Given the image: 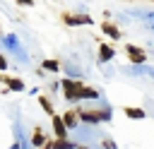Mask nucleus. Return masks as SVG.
<instances>
[{"label": "nucleus", "mask_w": 154, "mask_h": 149, "mask_svg": "<svg viewBox=\"0 0 154 149\" xmlns=\"http://www.w3.org/2000/svg\"><path fill=\"white\" fill-rule=\"evenodd\" d=\"M60 89H63L65 99L67 101H75V103L77 101H84V99H99V91L94 87H87L79 79H63L60 82Z\"/></svg>", "instance_id": "f257e3e1"}, {"label": "nucleus", "mask_w": 154, "mask_h": 149, "mask_svg": "<svg viewBox=\"0 0 154 149\" xmlns=\"http://www.w3.org/2000/svg\"><path fill=\"white\" fill-rule=\"evenodd\" d=\"M77 118H79V123L99 125V123L111 120V111L106 106H99V108H77Z\"/></svg>", "instance_id": "f03ea898"}, {"label": "nucleus", "mask_w": 154, "mask_h": 149, "mask_svg": "<svg viewBox=\"0 0 154 149\" xmlns=\"http://www.w3.org/2000/svg\"><path fill=\"white\" fill-rule=\"evenodd\" d=\"M60 19H63V24H67V26H91V24H94V19H91L89 14H84V12H63Z\"/></svg>", "instance_id": "7ed1b4c3"}, {"label": "nucleus", "mask_w": 154, "mask_h": 149, "mask_svg": "<svg viewBox=\"0 0 154 149\" xmlns=\"http://www.w3.org/2000/svg\"><path fill=\"white\" fill-rule=\"evenodd\" d=\"M125 55H128V60H130L132 65H142V62L147 60L144 48H140V46H135V43H125Z\"/></svg>", "instance_id": "20e7f679"}, {"label": "nucleus", "mask_w": 154, "mask_h": 149, "mask_svg": "<svg viewBox=\"0 0 154 149\" xmlns=\"http://www.w3.org/2000/svg\"><path fill=\"white\" fill-rule=\"evenodd\" d=\"M0 82H2L10 91H24V89H26L19 77H10V74H5V72H0Z\"/></svg>", "instance_id": "39448f33"}, {"label": "nucleus", "mask_w": 154, "mask_h": 149, "mask_svg": "<svg viewBox=\"0 0 154 149\" xmlns=\"http://www.w3.org/2000/svg\"><path fill=\"white\" fill-rule=\"evenodd\" d=\"M101 31H103L108 38H113V41H118V38L123 36V34H120V29H118L113 22H108V19H103V22H101Z\"/></svg>", "instance_id": "423d86ee"}, {"label": "nucleus", "mask_w": 154, "mask_h": 149, "mask_svg": "<svg viewBox=\"0 0 154 149\" xmlns=\"http://www.w3.org/2000/svg\"><path fill=\"white\" fill-rule=\"evenodd\" d=\"M53 132H55V139H67V127L60 115H53Z\"/></svg>", "instance_id": "0eeeda50"}, {"label": "nucleus", "mask_w": 154, "mask_h": 149, "mask_svg": "<svg viewBox=\"0 0 154 149\" xmlns=\"http://www.w3.org/2000/svg\"><path fill=\"white\" fill-rule=\"evenodd\" d=\"M116 58V48L111 46V43H101L99 46V60L101 62H108V60H113Z\"/></svg>", "instance_id": "6e6552de"}, {"label": "nucleus", "mask_w": 154, "mask_h": 149, "mask_svg": "<svg viewBox=\"0 0 154 149\" xmlns=\"http://www.w3.org/2000/svg\"><path fill=\"white\" fill-rule=\"evenodd\" d=\"M60 118H63V123H65V127H67V130H72V127L79 123V118H77V108H67Z\"/></svg>", "instance_id": "1a4fd4ad"}, {"label": "nucleus", "mask_w": 154, "mask_h": 149, "mask_svg": "<svg viewBox=\"0 0 154 149\" xmlns=\"http://www.w3.org/2000/svg\"><path fill=\"white\" fill-rule=\"evenodd\" d=\"M123 113H125V118H130V120H144V108L125 106V108H123Z\"/></svg>", "instance_id": "9d476101"}, {"label": "nucleus", "mask_w": 154, "mask_h": 149, "mask_svg": "<svg viewBox=\"0 0 154 149\" xmlns=\"http://www.w3.org/2000/svg\"><path fill=\"white\" fill-rule=\"evenodd\" d=\"M46 144V135H43V130L41 127H34V132H31V147H43Z\"/></svg>", "instance_id": "9b49d317"}, {"label": "nucleus", "mask_w": 154, "mask_h": 149, "mask_svg": "<svg viewBox=\"0 0 154 149\" xmlns=\"http://www.w3.org/2000/svg\"><path fill=\"white\" fill-rule=\"evenodd\" d=\"M41 70H43V72H58V70H60V62H58L55 58H46V60L41 62Z\"/></svg>", "instance_id": "f8f14e48"}, {"label": "nucleus", "mask_w": 154, "mask_h": 149, "mask_svg": "<svg viewBox=\"0 0 154 149\" xmlns=\"http://www.w3.org/2000/svg\"><path fill=\"white\" fill-rule=\"evenodd\" d=\"M38 106H41V111L43 113H48V115H53V103L46 99V96H38Z\"/></svg>", "instance_id": "ddd939ff"}, {"label": "nucleus", "mask_w": 154, "mask_h": 149, "mask_svg": "<svg viewBox=\"0 0 154 149\" xmlns=\"http://www.w3.org/2000/svg\"><path fill=\"white\" fill-rule=\"evenodd\" d=\"M77 144H72L70 139H53V149H75Z\"/></svg>", "instance_id": "4468645a"}, {"label": "nucleus", "mask_w": 154, "mask_h": 149, "mask_svg": "<svg viewBox=\"0 0 154 149\" xmlns=\"http://www.w3.org/2000/svg\"><path fill=\"white\" fill-rule=\"evenodd\" d=\"M19 7H34V0H17Z\"/></svg>", "instance_id": "2eb2a0df"}, {"label": "nucleus", "mask_w": 154, "mask_h": 149, "mask_svg": "<svg viewBox=\"0 0 154 149\" xmlns=\"http://www.w3.org/2000/svg\"><path fill=\"white\" fill-rule=\"evenodd\" d=\"M101 144H103V149H116V144H113V142H111V139H103V142H101Z\"/></svg>", "instance_id": "dca6fc26"}, {"label": "nucleus", "mask_w": 154, "mask_h": 149, "mask_svg": "<svg viewBox=\"0 0 154 149\" xmlns=\"http://www.w3.org/2000/svg\"><path fill=\"white\" fill-rule=\"evenodd\" d=\"M0 70H7V60H5L2 53H0Z\"/></svg>", "instance_id": "f3484780"}, {"label": "nucleus", "mask_w": 154, "mask_h": 149, "mask_svg": "<svg viewBox=\"0 0 154 149\" xmlns=\"http://www.w3.org/2000/svg\"><path fill=\"white\" fill-rule=\"evenodd\" d=\"M152 2H154V0H152Z\"/></svg>", "instance_id": "a211bd4d"}]
</instances>
